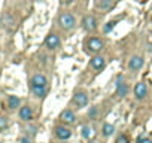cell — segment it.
I'll list each match as a JSON object with an SVG mask.
<instances>
[{
  "label": "cell",
  "instance_id": "obj_1",
  "mask_svg": "<svg viewBox=\"0 0 152 143\" xmlns=\"http://www.w3.org/2000/svg\"><path fill=\"white\" fill-rule=\"evenodd\" d=\"M58 23L64 30H70V28L75 27V17L70 12H63L58 18Z\"/></svg>",
  "mask_w": 152,
  "mask_h": 143
},
{
  "label": "cell",
  "instance_id": "obj_2",
  "mask_svg": "<svg viewBox=\"0 0 152 143\" xmlns=\"http://www.w3.org/2000/svg\"><path fill=\"white\" fill-rule=\"evenodd\" d=\"M73 103L78 107H85L88 104V96L85 91H76L73 96Z\"/></svg>",
  "mask_w": 152,
  "mask_h": 143
},
{
  "label": "cell",
  "instance_id": "obj_3",
  "mask_svg": "<svg viewBox=\"0 0 152 143\" xmlns=\"http://www.w3.org/2000/svg\"><path fill=\"white\" fill-rule=\"evenodd\" d=\"M87 46H88V49H90L91 52L97 54V52H100V51L103 49V42H102V39H99V37H91V39H88Z\"/></svg>",
  "mask_w": 152,
  "mask_h": 143
},
{
  "label": "cell",
  "instance_id": "obj_4",
  "mask_svg": "<svg viewBox=\"0 0 152 143\" xmlns=\"http://www.w3.org/2000/svg\"><path fill=\"white\" fill-rule=\"evenodd\" d=\"M60 121H61L63 124H66V125L75 124V121H76L75 112H73V110H70V109L63 110V112H61V115H60Z\"/></svg>",
  "mask_w": 152,
  "mask_h": 143
},
{
  "label": "cell",
  "instance_id": "obj_5",
  "mask_svg": "<svg viewBox=\"0 0 152 143\" xmlns=\"http://www.w3.org/2000/svg\"><path fill=\"white\" fill-rule=\"evenodd\" d=\"M45 45H46L48 49H55V48H58V46H60V37H58V34H55V33L48 34L46 39H45Z\"/></svg>",
  "mask_w": 152,
  "mask_h": 143
},
{
  "label": "cell",
  "instance_id": "obj_6",
  "mask_svg": "<svg viewBox=\"0 0 152 143\" xmlns=\"http://www.w3.org/2000/svg\"><path fill=\"white\" fill-rule=\"evenodd\" d=\"M55 136L61 140H67L72 137V131L66 125H58V127H55Z\"/></svg>",
  "mask_w": 152,
  "mask_h": 143
},
{
  "label": "cell",
  "instance_id": "obj_7",
  "mask_svg": "<svg viewBox=\"0 0 152 143\" xmlns=\"http://www.w3.org/2000/svg\"><path fill=\"white\" fill-rule=\"evenodd\" d=\"M82 27L87 30V31H93L97 28V21L93 15H87L84 20H82Z\"/></svg>",
  "mask_w": 152,
  "mask_h": 143
},
{
  "label": "cell",
  "instance_id": "obj_8",
  "mask_svg": "<svg viewBox=\"0 0 152 143\" xmlns=\"http://www.w3.org/2000/svg\"><path fill=\"white\" fill-rule=\"evenodd\" d=\"M143 63H145L143 57H140V55H133V57L130 58V61H128V67H130L131 70H139V69L143 67Z\"/></svg>",
  "mask_w": 152,
  "mask_h": 143
},
{
  "label": "cell",
  "instance_id": "obj_9",
  "mask_svg": "<svg viewBox=\"0 0 152 143\" xmlns=\"http://www.w3.org/2000/svg\"><path fill=\"white\" fill-rule=\"evenodd\" d=\"M146 93H148V88H146V84L145 82H137L136 85H134V96H136V98H145V96H146Z\"/></svg>",
  "mask_w": 152,
  "mask_h": 143
},
{
  "label": "cell",
  "instance_id": "obj_10",
  "mask_svg": "<svg viewBox=\"0 0 152 143\" xmlns=\"http://www.w3.org/2000/svg\"><path fill=\"white\" fill-rule=\"evenodd\" d=\"M104 63H106V60H104V57H102V55H94V57L91 58V61H90V64H91V67H93L94 70L103 69V67H104Z\"/></svg>",
  "mask_w": 152,
  "mask_h": 143
},
{
  "label": "cell",
  "instance_id": "obj_11",
  "mask_svg": "<svg viewBox=\"0 0 152 143\" xmlns=\"http://www.w3.org/2000/svg\"><path fill=\"white\" fill-rule=\"evenodd\" d=\"M31 115H33V112H31V107H30V106H23V107L20 109V118H21L23 121L31 119Z\"/></svg>",
  "mask_w": 152,
  "mask_h": 143
},
{
  "label": "cell",
  "instance_id": "obj_12",
  "mask_svg": "<svg viewBox=\"0 0 152 143\" xmlns=\"http://www.w3.org/2000/svg\"><path fill=\"white\" fill-rule=\"evenodd\" d=\"M31 93H33L36 97L42 98V97L46 96V88H45V87H40V85H31Z\"/></svg>",
  "mask_w": 152,
  "mask_h": 143
},
{
  "label": "cell",
  "instance_id": "obj_13",
  "mask_svg": "<svg viewBox=\"0 0 152 143\" xmlns=\"http://www.w3.org/2000/svg\"><path fill=\"white\" fill-rule=\"evenodd\" d=\"M31 85H40V87H45V85H46V78H45L43 75L37 73V75H34V76L31 78Z\"/></svg>",
  "mask_w": 152,
  "mask_h": 143
},
{
  "label": "cell",
  "instance_id": "obj_14",
  "mask_svg": "<svg viewBox=\"0 0 152 143\" xmlns=\"http://www.w3.org/2000/svg\"><path fill=\"white\" fill-rule=\"evenodd\" d=\"M118 87H116V96L118 97H125L127 96V93H128V85L125 84V82H119V84H116Z\"/></svg>",
  "mask_w": 152,
  "mask_h": 143
},
{
  "label": "cell",
  "instance_id": "obj_15",
  "mask_svg": "<svg viewBox=\"0 0 152 143\" xmlns=\"http://www.w3.org/2000/svg\"><path fill=\"white\" fill-rule=\"evenodd\" d=\"M113 133H115V127H113L112 124L106 122V124L102 127V134H103L104 137H109V136H112Z\"/></svg>",
  "mask_w": 152,
  "mask_h": 143
},
{
  "label": "cell",
  "instance_id": "obj_16",
  "mask_svg": "<svg viewBox=\"0 0 152 143\" xmlns=\"http://www.w3.org/2000/svg\"><path fill=\"white\" fill-rule=\"evenodd\" d=\"M8 104L11 109H17L20 106V98L17 96H9V100H8Z\"/></svg>",
  "mask_w": 152,
  "mask_h": 143
},
{
  "label": "cell",
  "instance_id": "obj_17",
  "mask_svg": "<svg viewBox=\"0 0 152 143\" xmlns=\"http://www.w3.org/2000/svg\"><path fill=\"white\" fill-rule=\"evenodd\" d=\"M112 3H113V0H100L99 2V8L102 11H107L112 8Z\"/></svg>",
  "mask_w": 152,
  "mask_h": 143
},
{
  "label": "cell",
  "instance_id": "obj_18",
  "mask_svg": "<svg viewBox=\"0 0 152 143\" xmlns=\"http://www.w3.org/2000/svg\"><path fill=\"white\" fill-rule=\"evenodd\" d=\"M91 128L88 127V125H82V128H81V136L84 137V139H90L91 137Z\"/></svg>",
  "mask_w": 152,
  "mask_h": 143
},
{
  "label": "cell",
  "instance_id": "obj_19",
  "mask_svg": "<svg viewBox=\"0 0 152 143\" xmlns=\"http://www.w3.org/2000/svg\"><path fill=\"white\" fill-rule=\"evenodd\" d=\"M3 24H5L8 28H11V27L14 26V18H12L9 14H5V15H3Z\"/></svg>",
  "mask_w": 152,
  "mask_h": 143
},
{
  "label": "cell",
  "instance_id": "obj_20",
  "mask_svg": "<svg viewBox=\"0 0 152 143\" xmlns=\"http://www.w3.org/2000/svg\"><path fill=\"white\" fill-rule=\"evenodd\" d=\"M115 21H110V23H107V24H104V27H103V33H109V31H112V28L115 27Z\"/></svg>",
  "mask_w": 152,
  "mask_h": 143
},
{
  "label": "cell",
  "instance_id": "obj_21",
  "mask_svg": "<svg viewBox=\"0 0 152 143\" xmlns=\"http://www.w3.org/2000/svg\"><path fill=\"white\" fill-rule=\"evenodd\" d=\"M115 143H130V139L125 134H121V136H118V139H116Z\"/></svg>",
  "mask_w": 152,
  "mask_h": 143
},
{
  "label": "cell",
  "instance_id": "obj_22",
  "mask_svg": "<svg viewBox=\"0 0 152 143\" xmlns=\"http://www.w3.org/2000/svg\"><path fill=\"white\" fill-rule=\"evenodd\" d=\"M88 116H90V118H96V116H97V107H91Z\"/></svg>",
  "mask_w": 152,
  "mask_h": 143
},
{
  "label": "cell",
  "instance_id": "obj_23",
  "mask_svg": "<svg viewBox=\"0 0 152 143\" xmlns=\"http://www.w3.org/2000/svg\"><path fill=\"white\" fill-rule=\"evenodd\" d=\"M27 131H28V134L34 136V134H36V127H34V125H28V127H27Z\"/></svg>",
  "mask_w": 152,
  "mask_h": 143
},
{
  "label": "cell",
  "instance_id": "obj_24",
  "mask_svg": "<svg viewBox=\"0 0 152 143\" xmlns=\"http://www.w3.org/2000/svg\"><path fill=\"white\" fill-rule=\"evenodd\" d=\"M6 125H8L6 119H5V118H2V116H0V130H3V128H6Z\"/></svg>",
  "mask_w": 152,
  "mask_h": 143
},
{
  "label": "cell",
  "instance_id": "obj_25",
  "mask_svg": "<svg viewBox=\"0 0 152 143\" xmlns=\"http://www.w3.org/2000/svg\"><path fill=\"white\" fill-rule=\"evenodd\" d=\"M139 143H152V140L148 139V137H140L139 139Z\"/></svg>",
  "mask_w": 152,
  "mask_h": 143
},
{
  "label": "cell",
  "instance_id": "obj_26",
  "mask_svg": "<svg viewBox=\"0 0 152 143\" xmlns=\"http://www.w3.org/2000/svg\"><path fill=\"white\" fill-rule=\"evenodd\" d=\"M20 143H31V140L28 137H21L20 139Z\"/></svg>",
  "mask_w": 152,
  "mask_h": 143
},
{
  "label": "cell",
  "instance_id": "obj_27",
  "mask_svg": "<svg viewBox=\"0 0 152 143\" xmlns=\"http://www.w3.org/2000/svg\"><path fill=\"white\" fill-rule=\"evenodd\" d=\"M60 2H61V3H70L72 0H60Z\"/></svg>",
  "mask_w": 152,
  "mask_h": 143
},
{
  "label": "cell",
  "instance_id": "obj_28",
  "mask_svg": "<svg viewBox=\"0 0 152 143\" xmlns=\"http://www.w3.org/2000/svg\"><path fill=\"white\" fill-rule=\"evenodd\" d=\"M64 143H69V142H64Z\"/></svg>",
  "mask_w": 152,
  "mask_h": 143
}]
</instances>
